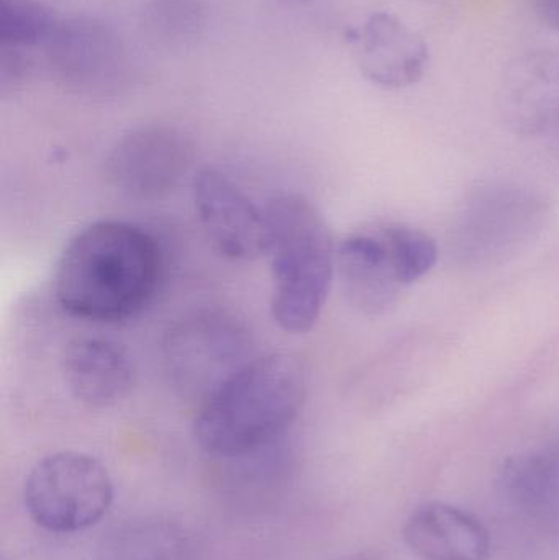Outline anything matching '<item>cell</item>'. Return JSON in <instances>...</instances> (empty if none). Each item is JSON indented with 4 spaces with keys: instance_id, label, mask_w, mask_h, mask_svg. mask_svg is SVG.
<instances>
[{
    "instance_id": "cell-12",
    "label": "cell",
    "mask_w": 559,
    "mask_h": 560,
    "mask_svg": "<svg viewBox=\"0 0 559 560\" xmlns=\"http://www.w3.org/2000/svg\"><path fill=\"white\" fill-rule=\"evenodd\" d=\"M404 541L422 560H488L491 538L478 518L449 503L419 506L404 526Z\"/></svg>"
},
{
    "instance_id": "cell-2",
    "label": "cell",
    "mask_w": 559,
    "mask_h": 560,
    "mask_svg": "<svg viewBox=\"0 0 559 560\" xmlns=\"http://www.w3.org/2000/svg\"><path fill=\"white\" fill-rule=\"evenodd\" d=\"M305 374L298 359H252L200 404L194 438L222 459H245L278 443L301 413Z\"/></svg>"
},
{
    "instance_id": "cell-14",
    "label": "cell",
    "mask_w": 559,
    "mask_h": 560,
    "mask_svg": "<svg viewBox=\"0 0 559 560\" xmlns=\"http://www.w3.org/2000/svg\"><path fill=\"white\" fill-rule=\"evenodd\" d=\"M46 48L49 66L69 84L105 81L120 61V49L110 30L91 20L58 23Z\"/></svg>"
},
{
    "instance_id": "cell-19",
    "label": "cell",
    "mask_w": 559,
    "mask_h": 560,
    "mask_svg": "<svg viewBox=\"0 0 559 560\" xmlns=\"http://www.w3.org/2000/svg\"><path fill=\"white\" fill-rule=\"evenodd\" d=\"M338 560H386V558L377 551H360Z\"/></svg>"
},
{
    "instance_id": "cell-16",
    "label": "cell",
    "mask_w": 559,
    "mask_h": 560,
    "mask_svg": "<svg viewBox=\"0 0 559 560\" xmlns=\"http://www.w3.org/2000/svg\"><path fill=\"white\" fill-rule=\"evenodd\" d=\"M51 10L38 0H0V46L22 51L46 45L58 28Z\"/></svg>"
},
{
    "instance_id": "cell-15",
    "label": "cell",
    "mask_w": 559,
    "mask_h": 560,
    "mask_svg": "<svg viewBox=\"0 0 559 560\" xmlns=\"http://www.w3.org/2000/svg\"><path fill=\"white\" fill-rule=\"evenodd\" d=\"M98 560H200L193 533L173 520H131L112 529Z\"/></svg>"
},
{
    "instance_id": "cell-1",
    "label": "cell",
    "mask_w": 559,
    "mask_h": 560,
    "mask_svg": "<svg viewBox=\"0 0 559 560\" xmlns=\"http://www.w3.org/2000/svg\"><path fill=\"white\" fill-rule=\"evenodd\" d=\"M160 279L153 236L131 223L104 220L69 240L56 262L53 293L69 316L120 323L147 308Z\"/></svg>"
},
{
    "instance_id": "cell-6",
    "label": "cell",
    "mask_w": 559,
    "mask_h": 560,
    "mask_svg": "<svg viewBox=\"0 0 559 560\" xmlns=\"http://www.w3.org/2000/svg\"><path fill=\"white\" fill-rule=\"evenodd\" d=\"M193 154V144L176 128L144 125L115 143L108 154L107 173L125 196L160 199L186 176Z\"/></svg>"
},
{
    "instance_id": "cell-8",
    "label": "cell",
    "mask_w": 559,
    "mask_h": 560,
    "mask_svg": "<svg viewBox=\"0 0 559 560\" xmlns=\"http://www.w3.org/2000/svg\"><path fill=\"white\" fill-rule=\"evenodd\" d=\"M502 121L519 137L559 128V52L532 49L509 62L498 89Z\"/></svg>"
},
{
    "instance_id": "cell-13",
    "label": "cell",
    "mask_w": 559,
    "mask_h": 560,
    "mask_svg": "<svg viewBox=\"0 0 559 560\" xmlns=\"http://www.w3.org/2000/svg\"><path fill=\"white\" fill-rule=\"evenodd\" d=\"M501 489L525 522L559 538V443L511 457L502 467Z\"/></svg>"
},
{
    "instance_id": "cell-17",
    "label": "cell",
    "mask_w": 559,
    "mask_h": 560,
    "mask_svg": "<svg viewBox=\"0 0 559 560\" xmlns=\"http://www.w3.org/2000/svg\"><path fill=\"white\" fill-rule=\"evenodd\" d=\"M380 230L400 285H412L432 271L439 259V246L429 233L400 223H389Z\"/></svg>"
},
{
    "instance_id": "cell-7",
    "label": "cell",
    "mask_w": 559,
    "mask_h": 560,
    "mask_svg": "<svg viewBox=\"0 0 559 560\" xmlns=\"http://www.w3.org/2000/svg\"><path fill=\"white\" fill-rule=\"evenodd\" d=\"M194 206L213 249L230 261L268 255V222L233 180L217 170L200 171L193 183Z\"/></svg>"
},
{
    "instance_id": "cell-4",
    "label": "cell",
    "mask_w": 559,
    "mask_h": 560,
    "mask_svg": "<svg viewBox=\"0 0 559 560\" xmlns=\"http://www.w3.org/2000/svg\"><path fill=\"white\" fill-rule=\"evenodd\" d=\"M114 500L110 474L75 451L49 454L30 470L23 503L30 518L53 533H78L104 518Z\"/></svg>"
},
{
    "instance_id": "cell-9",
    "label": "cell",
    "mask_w": 559,
    "mask_h": 560,
    "mask_svg": "<svg viewBox=\"0 0 559 560\" xmlns=\"http://www.w3.org/2000/svg\"><path fill=\"white\" fill-rule=\"evenodd\" d=\"M351 42L361 74L380 88H412L429 69V43L396 13L368 16Z\"/></svg>"
},
{
    "instance_id": "cell-10",
    "label": "cell",
    "mask_w": 559,
    "mask_h": 560,
    "mask_svg": "<svg viewBox=\"0 0 559 560\" xmlns=\"http://www.w3.org/2000/svg\"><path fill=\"white\" fill-rule=\"evenodd\" d=\"M62 374L75 400L89 408H110L130 394L135 365L117 342L88 336L69 342Z\"/></svg>"
},
{
    "instance_id": "cell-5",
    "label": "cell",
    "mask_w": 559,
    "mask_h": 560,
    "mask_svg": "<svg viewBox=\"0 0 559 560\" xmlns=\"http://www.w3.org/2000/svg\"><path fill=\"white\" fill-rule=\"evenodd\" d=\"M164 359L174 384L203 401L248 362L245 331L225 315L190 316L167 335Z\"/></svg>"
},
{
    "instance_id": "cell-3",
    "label": "cell",
    "mask_w": 559,
    "mask_h": 560,
    "mask_svg": "<svg viewBox=\"0 0 559 560\" xmlns=\"http://www.w3.org/2000/svg\"><path fill=\"white\" fill-rule=\"evenodd\" d=\"M271 258V316L279 328H314L337 272V246L317 207L299 194L276 197L265 209Z\"/></svg>"
},
{
    "instance_id": "cell-11",
    "label": "cell",
    "mask_w": 559,
    "mask_h": 560,
    "mask_svg": "<svg viewBox=\"0 0 559 560\" xmlns=\"http://www.w3.org/2000/svg\"><path fill=\"white\" fill-rule=\"evenodd\" d=\"M337 275L348 302L364 315H380L400 293L380 229L351 233L337 246Z\"/></svg>"
},
{
    "instance_id": "cell-18",
    "label": "cell",
    "mask_w": 559,
    "mask_h": 560,
    "mask_svg": "<svg viewBox=\"0 0 559 560\" xmlns=\"http://www.w3.org/2000/svg\"><path fill=\"white\" fill-rule=\"evenodd\" d=\"M531 3L538 19L555 32H559V0H531Z\"/></svg>"
}]
</instances>
